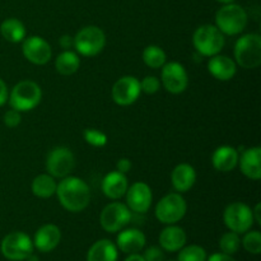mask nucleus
<instances>
[{"label":"nucleus","instance_id":"obj_1","mask_svg":"<svg viewBox=\"0 0 261 261\" xmlns=\"http://www.w3.org/2000/svg\"><path fill=\"white\" fill-rule=\"evenodd\" d=\"M56 195L61 206L71 213L83 212L91 203V189L88 184L75 176H66L59 181Z\"/></svg>","mask_w":261,"mask_h":261},{"label":"nucleus","instance_id":"obj_2","mask_svg":"<svg viewBox=\"0 0 261 261\" xmlns=\"http://www.w3.org/2000/svg\"><path fill=\"white\" fill-rule=\"evenodd\" d=\"M249 22L247 12L236 3L223 4L216 13V27L223 35L236 36L244 32Z\"/></svg>","mask_w":261,"mask_h":261},{"label":"nucleus","instance_id":"obj_3","mask_svg":"<svg viewBox=\"0 0 261 261\" xmlns=\"http://www.w3.org/2000/svg\"><path fill=\"white\" fill-rule=\"evenodd\" d=\"M234 63L242 69H256L261 64V36L247 33L234 43Z\"/></svg>","mask_w":261,"mask_h":261},{"label":"nucleus","instance_id":"obj_4","mask_svg":"<svg viewBox=\"0 0 261 261\" xmlns=\"http://www.w3.org/2000/svg\"><path fill=\"white\" fill-rule=\"evenodd\" d=\"M42 98L41 87L33 81H22L13 87L8 101L12 109L27 112L38 106Z\"/></svg>","mask_w":261,"mask_h":261},{"label":"nucleus","instance_id":"obj_5","mask_svg":"<svg viewBox=\"0 0 261 261\" xmlns=\"http://www.w3.org/2000/svg\"><path fill=\"white\" fill-rule=\"evenodd\" d=\"M224 35L214 24H203L193 35V45L200 55L212 58L221 54L224 47Z\"/></svg>","mask_w":261,"mask_h":261},{"label":"nucleus","instance_id":"obj_6","mask_svg":"<svg viewBox=\"0 0 261 261\" xmlns=\"http://www.w3.org/2000/svg\"><path fill=\"white\" fill-rule=\"evenodd\" d=\"M188 203L180 193H170L155 205V218L163 224H176L185 217Z\"/></svg>","mask_w":261,"mask_h":261},{"label":"nucleus","instance_id":"obj_7","mask_svg":"<svg viewBox=\"0 0 261 261\" xmlns=\"http://www.w3.org/2000/svg\"><path fill=\"white\" fill-rule=\"evenodd\" d=\"M106 46V35L97 25L83 27L74 37V48L82 56L92 58L101 53Z\"/></svg>","mask_w":261,"mask_h":261},{"label":"nucleus","instance_id":"obj_8","mask_svg":"<svg viewBox=\"0 0 261 261\" xmlns=\"http://www.w3.org/2000/svg\"><path fill=\"white\" fill-rule=\"evenodd\" d=\"M33 241L24 232H12L3 239L2 254L5 259L10 261H23L27 260L32 255Z\"/></svg>","mask_w":261,"mask_h":261},{"label":"nucleus","instance_id":"obj_9","mask_svg":"<svg viewBox=\"0 0 261 261\" xmlns=\"http://www.w3.org/2000/svg\"><path fill=\"white\" fill-rule=\"evenodd\" d=\"M223 221L229 231L239 234L250 231L255 222L252 209L241 201H234L227 205L223 213Z\"/></svg>","mask_w":261,"mask_h":261},{"label":"nucleus","instance_id":"obj_10","mask_svg":"<svg viewBox=\"0 0 261 261\" xmlns=\"http://www.w3.org/2000/svg\"><path fill=\"white\" fill-rule=\"evenodd\" d=\"M132 221V211L127 208L126 204L114 201L102 209L99 216V223L106 232L116 233L124 229Z\"/></svg>","mask_w":261,"mask_h":261},{"label":"nucleus","instance_id":"obj_11","mask_svg":"<svg viewBox=\"0 0 261 261\" xmlns=\"http://www.w3.org/2000/svg\"><path fill=\"white\" fill-rule=\"evenodd\" d=\"M75 167V157L66 147H55L46 157V170L55 178H64L70 175Z\"/></svg>","mask_w":261,"mask_h":261},{"label":"nucleus","instance_id":"obj_12","mask_svg":"<svg viewBox=\"0 0 261 261\" xmlns=\"http://www.w3.org/2000/svg\"><path fill=\"white\" fill-rule=\"evenodd\" d=\"M160 81L166 91L172 94L182 93L189 86L188 71L185 66L177 61L166 63L162 66Z\"/></svg>","mask_w":261,"mask_h":261},{"label":"nucleus","instance_id":"obj_13","mask_svg":"<svg viewBox=\"0 0 261 261\" xmlns=\"http://www.w3.org/2000/svg\"><path fill=\"white\" fill-rule=\"evenodd\" d=\"M140 93V81L133 75H125L115 82L111 91L112 99L119 106H130L137 102Z\"/></svg>","mask_w":261,"mask_h":261},{"label":"nucleus","instance_id":"obj_14","mask_svg":"<svg viewBox=\"0 0 261 261\" xmlns=\"http://www.w3.org/2000/svg\"><path fill=\"white\" fill-rule=\"evenodd\" d=\"M23 56L35 65H45L53 58L50 43L40 36H31L22 41Z\"/></svg>","mask_w":261,"mask_h":261},{"label":"nucleus","instance_id":"obj_15","mask_svg":"<svg viewBox=\"0 0 261 261\" xmlns=\"http://www.w3.org/2000/svg\"><path fill=\"white\" fill-rule=\"evenodd\" d=\"M126 205L132 212L138 214H144L149 211L152 205L153 194L152 189L148 184L135 182L132 186H129L126 190Z\"/></svg>","mask_w":261,"mask_h":261},{"label":"nucleus","instance_id":"obj_16","mask_svg":"<svg viewBox=\"0 0 261 261\" xmlns=\"http://www.w3.org/2000/svg\"><path fill=\"white\" fill-rule=\"evenodd\" d=\"M61 240L60 228L55 224H45L40 227L35 233L33 246L40 252H50L58 247Z\"/></svg>","mask_w":261,"mask_h":261},{"label":"nucleus","instance_id":"obj_17","mask_svg":"<svg viewBox=\"0 0 261 261\" xmlns=\"http://www.w3.org/2000/svg\"><path fill=\"white\" fill-rule=\"evenodd\" d=\"M241 172L250 180L257 181L261 177V148L251 147L242 152L239 158Z\"/></svg>","mask_w":261,"mask_h":261},{"label":"nucleus","instance_id":"obj_18","mask_svg":"<svg viewBox=\"0 0 261 261\" xmlns=\"http://www.w3.org/2000/svg\"><path fill=\"white\" fill-rule=\"evenodd\" d=\"M127 188H129V181H127L126 175L119 171H112L107 173L102 180V193L111 200L121 199L126 194Z\"/></svg>","mask_w":261,"mask_h":261},{"label":"nucleus","instance_id":"obj_19","mask_svg":"<svg viewBox=\"0 0 261 261\" xmlns=\"http://www.w3.org/2000/svg\"><path fill=\"white\" fill-rule=\"evenodd\" d=\"M208 71L221 82H228L236 75L237 64L226 55H214L208 61Z\"/></svg>","mask_w":261,"mask_h":261},{"label":"nucleus","instance_id":"obj_20","mask_svg":"<svg viewBox=\"0 0 261 261\" xmlns=\"http://www.w3.org/2000/svg\"><path fill=\"white\" fill-rule=\"evenodd\" d=\"M240 153L231 145H222L214 150L212 155V165L219 172H231L239 165Z\"/></svg>","mask_w":261,"mask_h":261},{"label":"nucleus","instance_id":"obj_21","mask_svg":"<svg viewBox=\"0 0 261 261\" xmlns=\"http://www.w3.org/2000/svg\"><path fill=\"white\" fill-rule=\"evenodd\" d=\"M116 246L125 254H138L145 246V236L137 228L121 229L116 240Z\"/></svg>","mask_w":261,"mask_h":261},{"label":"nucleus","instance_id":"obj_22","mask_svg":"<svg viewBox=\"0 0 261 261\" xmlns=\"http://www.w3.org/2000/svg\"><path fill=\"white\" fill-rule=\"evenodd\" d=\"M196 181V171L189 163H180L171 173V182L176 193H188Z\"/></svg>","mask_w":261,"mask_h":261},{"label":"nucleus","instance_id":"obj_23","mask_svg":"<svg viewBox=\"0 0 261 261\" xmlns=\"http://www.w3.org/2000/svg\"><path fill=\"white\" fill-rule=\"evenodd\" d=\"M186 232L181 227L175 224H168L160 234L161 249L168 252L180 251L186 245Z\"/></svg>","mask_w":261,"mask_h":261},{"label":"nucleus","instance_id":"obj_24","mask_svg":"<svg viewBox=\"0 0 261 261\" xmlns=\"http://www.w3.org/2000/svg\"><path fill=\"white\" fill-rule=\"evenodd\" d=\"M117 246L110 240H99L88 250L87 261H116Z\"/></svg>","mask_w":261,"mask_h":261},{"label":"nucleus","instance_id":"obj_25","mask_svg":"<svg viewBox=\"0 0 261 261\" xmlns=\"http://www.w3.org/2000/svg\"><path fill=\"white\" fill-rule=\"evenodd\" d=\"M56 188H58L56 178L48 173L36 176L32 181V185H31L32 194L40 199H47L55 195Z\"/></svg>","mask_w":261,"mask_h":261},{"label":"nucleus","instance_id":"obj_26","mask_svg":"<svg viewBox=\"0 0 261 261\" xmlns=\"http://www.w3.org/2000/svg\"><path fill=\"white\" fill-rule=\"evenodd\" d=\"M79 66H81V59L74 51L64 50L55 59V69L61 75H73L78 71Z\"/></svg>","mask_w":261,"mask_h":261},{"label":"nucleus","instance_id":"obj_27","mask_svg":"<svg viewBox=\"0 0 261 261\" xmlns=\"http://www.w3.org/2000/svg\"><path fill=\"white\" fill-rule=\"evenodd\" d=\"M0 33L9 42L18 43L25 38V27L17 18H8L3 20L0 25Z\"/></svg>","mask_w":261,"mask_h":261},{"label":"nucleus","instance_id":"obj_28","mask_svg":"<svg viewBox=\"0 0 261 261\" xmlns=\"http://www.w3.org/2000/svg\"><path fill=\"white\" fill-rule=\"evenodd\" d=\"M143 61L149 68L161 69L167 61V55L160 46L149 45L143 51Z\"/></svg>","mask_w":261,"mask_h":261},{"label":"nucleus","instance_id":"obj_29","mask_svg":"<svg viewBox=\"0 0 261 261\" xmlns=\"http://www.w3.org/2000/svg\"><path fill=\"white\" fill-rule=\"evenodd\" d=\"M219 247H221V251L223 254L227 255H233L241 247V239H240V234L236 232H227L219 240Z\"/></svg>","mask_w":261,"mask_h":261},{"label":"nucleus","instance_id":"obj_30","mask_svg":"<svg viewBox=\"0 0 261 261\" xmlns=\"http://www.w3.org/2000/svg\"><path fill=\"white\" fill-rule=\"evenodd\" d=\"M206 251L199 245L184 246L178 252L177 261H206Z\"/></svg>","mask_w":261,"mask_h":261},{"label":"nucleus","instance_id":"obj_31","mask_svg":"<svg viewBox=\"0 0 261 261\" xmlns=\"http://www.w3.org/2000/svg\"><path fill=\"white\" fill-rule=\"evenodd\" d=\"M241 242L244 249L250 254L259 255L261 252V233L259 231L245 232V237Z\"/></svg>","mask_w":261,"mask_h":261},{"label":"nucleus","instance_id":"obj_32","mask_svg":"<svg viewBox=\"0 0 261 261\" xmlns=\"http://www.w3.org/2000/svg\"><path fill=\"white\" fill-rule=\"evenodd\" d=\"M83 138L92 147L101 148L105 147L107 143V135L97 129H86L83 133Z\"/></svg>","mask_w":261,"mask_h":261},{"label":"nucleus","instance_id":"obj_33","mask_svg":"<svg viewBox=\"0 0 261 261\" xmlns=\"http://www.w3.org/2000/svg\"><path fill=\"white\" fill-rule=\"evenodd\" d=\"M161 81L154 75H148L140 81V89L145 94H154L160 91Z\"/></svg>","mask_w":261,"mask_h":261},{"label":"nucleus","instance_id":"obj_34","mask_svg":"<svg viewBox=\"0 0 261 261\" xmlns=\"http://www.w3.org/2000/svg\"><path fill=\"white\" fill-rule=\"evenodd\" d=\"M22 121V115L19 111L12 109L4 114V124L8 127H17Z\"/></svg>","mask_w":261,"mask_h":261},{"label":"nucleus","instance_id":"obj_35","mask_svg":"<svg viewBox=\"0 0 261 261\" xmlns=\"http://www.w3.org/2000/svg\"><path fill=\"white\" fill-rule=\"evenodd\" d=\"M143 257L145 261H163L165 260V252L161 247L150 246L145 250Z\"/></svg>","mask_w":261,"mask_h":261},{"label":"nucleus","instance_id":"obj_36","mask_svg":"<svg viewBox=\"0 0 261 261\" xmlns=\"http://www.w3.org/2000/svg\"><path fill=\"white\" fill-rule=\"evenodd\" d=\"M132 167H133L132 161L127 160V158H121V160L117 161L116 163V171L124 173V175H126L127 172H130Z\"/></svg>","mask_w":261,"mask_h":261},{"label":"nucleus","instance_id":"obj_37","mask_svg":"<svg viewBox=\"0 0 261 261\" xmlns=\"http://www.w3.org/2000/svg\"><path fill=\"white\" fill-rule=\"evenodd\" d=\"M9 97V91H8V86L2 78H0V107L4 106Z\"/></svg>","mask_w":261,"mask_h":261},{"label":"nucleus","instance_id":"obj_38","mask_svg":"<svg viewBox=\"0 0 261 261\" xmlns=\"http://www.w3.org/2000/svg\"><path fill=\"white\" fill-rule=\"evenodd\" d=\"M59 43H60L61 48H64V50H70V48L74 47V37L69 35H64L60 37Z\"/></svg>","mask_w":261,"mask_h":261},{"label":"nucleus","instance_id":"obj_39","mask_svg":"<svg viewBox=\"0 0 261 261\" xmlns=\"http://www.w3.org/2000/svg\"><path fill=\"white\" fill-rule=\"evenodd\" d=\"M206 261H236L232 257V255L223 254V252H217V254L212 255Z\"/></svg>","mask_w":261,"mask_h":261},{"label":"nucleus","instance_id":"obj_40","mask_svg":"<svg viewBox=\"0 0 261 261\" xmlns=\"http://www.w3.org/2000/svg\"><path fill=\"white\" fill-rule=\"evenodd\" d=\"M260 213H261V205L260 204H256V205H255V208L252 209V216H254V221L256 222L257 224H261Z\"/></svg>","mask_w":261,"mask_h":261},{"label":"nucleus","instance_id":"obj_41","mask_svg":"<svg viewBox=\"0 0 261 261\" xmlns=\"http://www.w3.org/2000/svg\"><path fill=\"white\" fill-rule=\"evenodd\" d=\"M125 261H145L144 257L142 256V255H139V252L138 254H130L129 256L125 259Z\"/></svg>","mask_w":261,"mask_h":261},{"label":"nucleus","instance_id":"obj_42","mask_svg":"<svg viewBox=\"0 0 261 261\" xmlns=\"http://www.w3.org/2000/svg\"><path fill=\"white\" fill-rule=\"evenodd\" d=\"M218 3H222V4H229V3H234L236 0H217Z\"/></svg>","mask_w":261,"mask_h":261},{"label":"nucleus","instance_id":"obj_43","mask_svg":"<svg viewBox=\"0 0 261 261\" xmlns=\"http://www.w3.org/2000/svg\"><path fill=\"white\" fill-rule=\"evenodd\" d=\"M167 261H177V260H167Z\"/></svg>","mask_w":261,"mask_h":261}]
</instances>
